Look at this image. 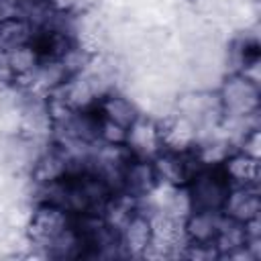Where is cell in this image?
I'll return each mask as SVG.
<instances>
[{"label": "cell", "instance_id": "4", "mask_svg": "<svg viewBox=\"0 0 261 261\" xmlns=\"http://www.w3.org/2000/svg\"><path fill=\"white\" fill-rule=\"evenodd\" d=\"M163 151L184 153L198 145V124L177 112H169L157 120Z\"/></svg>", "mask_w": 261, "mask_h": 261}, {"label": "cell", "instance_id": "1", "mask_svg": "<svg viewBox=\"0 0 261 261\" xmlns=\"http://www.w3.org/2000/svg\"><path fill=\"white\" fill-rule=\"evenodd\" d=\"M216 94L224 116L245 118L259 112V100H261L259 82L247 77L245 73H237V71L228 73L220 82Z\"/></svg>", "mask_w": 261, "mask_h": 261}, {"label": "cell", "instance_id": "2", "mask_svg": "<svg viewBox=\"0 0 261 261\" xmlns=\"http://www.w3.org/2000/svg\"><path fill=\"white\" fill-rule=\"evenodd\" d=\"M73 222V214L53 202L41 200L29 214L27 220V239L39 249H47L65 228Z\"/></svg>", "mask_w": 261, "mask_h": 261}, {"label": "cell", "instance_id": "5", "mask_svg": "<svg viewBox=\"0 0 261 261\" xmlns=\"http://www.w3.org/2000/svg\"><path fill=\"white\" fill-rule=\"evenodd\" d=\"M120 251L128 257H143L151 245V214L135 210L118 230Z\"/></svg>", "mask_w": 261, "mask_h": 261}, {"label": "cell", "instance_id": "3", "mask_svg": "<svg viewBox=\"0 0 261 261\" xmlns=\"http://www.w3.org/2000/svg\"><path fill=\"white\" fill-rule=\"evenodd\" d=\"M194 210H222L230 184L218 167H202L186 184Z\"/></svg>", "mask_w": 261, "mask_h": 261}, {"label": "cell", "instance_id": "13", "mask_svg": "<svg viewBox=\"0 0 261 261\" xmlns=\"http://www.w3.org/2000/svg\"><path fill=\"white\" fill-rule=\"evenodd\" d=\"M47 6L57 14H73V12H86L88 4L92 0H45Z\"/></svg>", "mask_w": 261, "mask_h": 261}, {"label": "cell", "instance_id": "12", "mask_svg": "<svg viewBox=\"0 0 261 261\" xmlns=\"http://www.w3.org/2000/svg\"><path fill=\"white\" fill-rule=\"evenodd\" d=\"M126 133H128V128L100 116L98 143H102V145H126Z\"/></svg>", "mask_w": 261, "mask_h": 261}, {"label": "cell", "instance_id": "9", "mask_svg": "<svg viewBox=\"0 0 261 261\" xmlns=\"http://www.w3.org/2000/svg\"><path fill=\"white\" fill-rule=\"evenodd\" d=\"M222 212L241 224L251 218H257L261 212V200H259L257 186H230Z\"/></svg>", "mask_w": 261, "mask_h": 261}, {"label": "cell", "instance_id": "11", "mask_svg": "<svg viewBox=\"0 0 261 261\" xmlns=\"http://www.w3.org/2000/svg\"><path fill=\"white\" fill-rule=\"evenodd\" d=\"M96 110H98V114L102 118H106L110 122H116V124H120L124 128H128L139 116V110H137L135 102L130 98H126L124 94L116 92V90L104 94L98 100Z\"/></svg>", "mask_w": 261, "mask_h": 261}, {"label": "cell", "instance_id": "6", "mask_svg": "<svg viewBox=\"0 0 261 261\" xmlns=\"http://www.w3.org/2000/svg\"><path fill=\"white\" fill-rule=\"evenodd\" d=\"M159 184L153 161L145 157H130L122 171L120 194H126L135 200H143L155 186Z\"/></svg>", "mask_w": 261, "mask_h": 261}, {"label": "cell", "instance_id": "8", "mask_svg": "<svg viewBox=\"0 0 261 261\" xmlns=\"http://www.w3.org/2000/svg\"><path fill=\"white\" fill-rule=\"evenodd\" d=\"M224 222L222 210H192L184 218V234L194 245H214Z\"/></svg>", "mask_w": 261, "mask_h": 261}, {"label": "cell", "instance_id": "10", "mask_svg": "<svg viewBox=\"0 0 261 261\" xmlns=\"http://www.w3.org/2000/svg\"><path fill=\"white\" fill-rule=\"evenodd\" d=\"M220 169L230 186H257L259 184V157L243 151H230L220 163Z\"/></svg>", "mask_w": 261, "mask_h": 261}, {"label": "cell", "instance_id": "7", "mask_svg": "<svg viewBox=\"0 0 261 261\" xmlns=\"http://www.w3.org/2000/svg\"><path fill=\"white\" fill-rule=\"evenodd\" d=\"M126 149L135 157L153 159L161 151V139H159V126L157 120L145 114H139L137 120L128 126L126 133Z\"/></svg>", "mask_w": 261, "mask_h": 261}]
</instances>
